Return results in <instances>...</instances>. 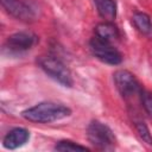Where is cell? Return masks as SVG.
Here are the masks:
<instances>
[{"label":"cell","instance_id":"1","mask_svg":"<svg viewBox=\"0 0 152 152\" xmlns=\"http://www.w3.org/2000/svg\"><path fill=\"white\" fill-rule=\"evenodd\" d=\"M70 115L71 109L69 107L56 102H40L21 113V116L25 120L37 124H49L65 119Z\"/></svg>","mask_w":152,"mask_h":152},{"label":"cell","instance_id":"2","mask_svg":"<svg viewBox=\"0 0 152 152\" xmlns=\"http://www.w3.org/2000/svg\"><path fill=\"white\" fill-rule=\"evenodd\" d=\"M87 138L95 148L101 151H113L116 145V139L113 131L106 124L97 120H93L88 125Z\"/></svg>","mask_w":152,"mask_h":152},{"label":"cell","instance_id":"3","mask_svg":"<svg viewBox=\"0 0 152 152\" xmlns=\"http://www.w3.org/2000/svg\"><path fill=\"white\" fill-rule=\"evenodd\" d=\"M39 68L52 80L61 83L64 87H72L74 81L70 74V70L65 64L55 56H40L37 59Z\"/></svg>","mask_w":152,"mask_h":152},{"label":"cell","instance_id":"4","mask_svg":"<svg viewBox=\"0 0 152 152\" xmlns=\"http://www.w3.org/2000/svg\"><path fill=\"white\" fill-rule=\"evenodd\" d=\"M114 84L124 99H131L135 95H140L142 88L137 77L128 70L120 69L113 74Z\"/></svg>","mask_w":152,"mask_h":152},{"label":"cell","instance_id":"5","mask_svg":"<svg viewBox=\"0 0 152 152\" xmlns=\"http://www.w3.org/2000/svg\"><path fill=\"white\" fill-rule=\"evenodd\" d=\"M89 48H90L93 55L103 63H107L110 65H116V64H120L122 61L121 53L114 46H112L110 43L103 42V40L99 39L97 37H94L90 39Z\"/></svg>","mask_w":152,"mask_h":152},{"label":"cell","instance_id":"6","mask_svg":"<svg viewBox=\"0 0 152 152\" xmlns=\"http://www.w3.org/2000/svg\"><path fill=\"white\" fill-rule=\"evenodd\" d=\"M38 40V37L27 31H21V32H15L11 34L7 40H6V46L11 51L20 52V51H26L31 49Z\"/></svg>","mask_w":152,"mask_h":152},{"label":"cell","instance_id":"7","mask_svg":"<svg viewBox=\"0 0 152 152\" xmlns=\"http://www.w3.org/2000/svg\"><path fill=\"white\" fill-rule=\"evenodd\" d=\"M4 10L15 19L21 21H32L34 19L33 11L21 0H0Z\"/></svg>","mask_w":152,"mask_h":152},{"label":"cell","instance_id":"8","mask_svg":"<svg viewBox=\"0 0 152 152\" xmlns=\"http://www.w3.org/2000/svg\"><path fill=\"white\" fill-rule=\"evenodd\" d=\"M30 139V132L23 127H15L7 132V134L2 139V145L5 148L15 150L25 145Z\"/></svg>","mask_w":152,"mask_h":152},{"label":"cell","instance_id":"9","mask_svg":"<svg viewBox=\"0 0 152 152\" xmlns=\"http://www.w3.org/2000/svg\"><path fill=\"white\" fill-rule=\"evenodd\" d=\"M95 37H97L103 42L112 43L113 40L119 38V30L112 21H103L96 25Z\"/></svg>","mask_w":152,"mask_h":152},{"label":"cell","instance_id":"10","mask_svg":"<svg viewBox=\"0 0 152 152\" xmlns=\"http://www.w3.org/2000/svg\"><path fill=\"white\" fill-rule=\"evenodd\" d=\"M97 13L104 21H113L116 18L118 7L115 0H93Z\"/></svg>","mask_w":152,"mask_h":152},{"label":"cell","instance_id":"11","mask_svg":"<svg viewBox=\"0 0 152 152\" xmlns=\"http://www.w3.org/2000/svg\"><path fill=\"white\" fill-rule=\"evenodd\" d=\"M132 23L134 27L144 36H152V20L151 17L145 12H135L132 17Z\"/></svg>","mask_w":152,"mask_h":152},{"label":"cell","instance_id":"12","mask_svg":"<svg viewBox=\"0 0 152 152\" xmlns=\"http://www.w3.org/2000/svg\"><path fill=\"white\" fill-rule=\"evenodd\" d=\"M55 150L56 151H61V152H74V151H89L88 147L82 146L80 144H76L75 141L71 140H59L56 145H55Z\"/></svg>","mask_w":152,"mask_h":152},{"label":"cell","instance_id":"13","mask_svg":"<svg viewBox=\"0 0 152 152\" xmlns=\"http://www.w3.org/2000/svg\"><path fill=\"white\" fill-rule=\"evenodd\" d=\"M134 127H135V131H137L139 138H140L145 144L152 146V134H151L148 127L145 125V122H142V121H135Z\"/></svg>","mask_w":152,"mask_h":152},{"label":"cell","instance_id":"14","mask_svg":"<svg viewBox=\"0 0 152 152\" xmlns=\"http://www.w3.org/2000/svg\"><path fill=\"white\" fill-rule=\"evenodd\" d=\"M140 101L146 112V114L152 118V91L150 90H141L140 93Z\"/></svg>","mask_w":152,"mask_h":152}]
</instances>
